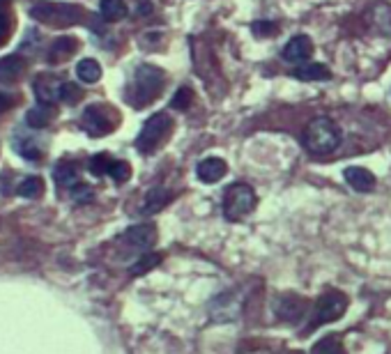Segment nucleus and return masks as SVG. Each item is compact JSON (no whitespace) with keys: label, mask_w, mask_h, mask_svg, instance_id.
<instances>
[{"label":"nucleus","mask_w":391,"mask_h":354,"mask_svg":"<svg viewBox=\"0 0 391 354\" xmlns=\"http://www.w3.org/2000/svg\"><path fill=\"white\" fill-rule=\"evenodd\" d=\"M163 81H166V74H163L159 67L138 65L136 72H134L129 88H127V102H129L134 108L147 106L150 102H154L157 97L161 95Z\"/></svg>","instance_id":"obj_1"},{"label":"nucleus","mask_w":391,"mask_h":354,"mask_svg":"<svg viewBox=\"0 0 391 354\" xmlns=\"http://www.w3.org/2000/svg\"><path fill=\"white\" fill-rule=\"evenodd\" d=\"M302 140H304V147L313 156H327V154H332L338 145H341L343 134H341V127H338L334 120L313 118L311 122L306 124V129L302 134Z\"/></svg>","instance_id":"obj_2"},{"label":"nucleus","mask_w":391,"mask_h":354,"mask_svg":"<svg viewBox=\"0 0 391 354\" xmlns=\"http://www.w3.org/2000/svg\"><path fill=\"white\" fill-rule=\"evenodd\" d=\"M173 131V118L168 113H154L152 118L143 124V129L136 138V150L141 154H152L157 152Z\"/></svg>","instance_id":"obj_3"},{"label":"nucleus","mask_w":391,"mask_h":354,"mask_svg":"<svg viewBox=\"0 0 391 354\" xmlns=\"http://www.w3.org/2000/svg\"><path fill=\"white\" fill-rule=\"evenodd\" d=\"M255 202H258V198H255V191L251 186L244 182H235L223 193V214L228 221H239V218L253 212Z\"/></svg>","instance_id":"obj_4"},{"label":"nucleus","mask_w":391,"mask_h":354,"mask_svg":"<svg viewBox=\"0 0 391 354\" xmlns=\"http://www.w3.org/2000/svg\"><path fill=\"white\" fill-rule=\"evenodd\" d=\"M30 17L51 26H72L81 19V10L74 5H60V3H33Z\"/></svg>","instance_id":"obj_5"},{"label":"nucleus","mask_w":391,"mask_h":354,"mask_svg":"<svg viewBox=\"0 0 391 354\" xmlns=\"http://www.w3.org/2000/svg\"><path fill=\"white\" fill-rule=\"evenodd\" d=\"M348 311V297L338 290H329L325 292L313 306V318H311V329L327 325V322H334L338 318H343V313Z\"/></svg>","instance_id":"obj_6"},{"label":"nucleus","mask_w":391,"mask_h":354,"mask_svg":"<svg viewBox=\"0 0 391 354\" xmlns=\"http://www.w3.org/2000/svg\"><path fill=\"white\" fill-rule=\"evenodd\" d=\"M81 127L90 134V136H106L118 127L115 111H111L104 104H93L83 111L81 115Z\"/></svg>","instance_id":"obj_7"},{"label":"nucleus","mask_w":391,"mask_h":354,"mask_svg":"<svg viewBox=\"0 0 391 354\" xmlns=\"http://www.w3.org/2000/svg\"><path fill=\"white\" fill-rule=\"evenodd\" d=\"M308 311V304L304 297L297 295H281L276 299V315L285 322H299Z\"/></svg>","instance_id":"obj_8"},{"label":"nucleus","mask_w":391,"mask_h":354,"mask_svg":"<svg viewBox=\"0 0 391 354\" xmlns=\"http://www.w3.org/2000/svg\"><path fill=\"white\" fill-rule=\"evenodd\" d=\"M122 239H125V244H129L131 248H136V251H150L157 242V228L152 223L134 225V228L125 232Z\"/></svg>","instance_id":"obj_9"},{"label":"nucleus","mask_w":391,"mask_h":354,"mask_svg":"<svg viewBox=\"0 0 391 354\" xmlns=\"http://www.w3.org/2000/svg\"><path fill=\"white\" fill-rule=\"evenodd\" d=\"M313 54V42L308 35H295L292 40L283 47V60L292 65H304Z\"/></svg>","instance_id":"obj_10"},{"label":"nucleus","mask_w":391,"mask_h":354,"mask_svg":"<svg viewBox=\"0 0 391 354\" xmlns=\"http://www.w3.org/2000/svg\"><path fill=\"white\" fill-rule=\"evenodd\" d=\"M225 172H228V166H225V161L219 159V156H207V159H202L198 166H196V175H198L200 182H205V184L219 182Z\"/></svg>","instance_id":"obj_11"},{"label":"nucleus","mask_w":391,"mask_h":354,"mask_svg":"<svg viewBox=\"0 0 391 354\" xmlns=\"http://www.w3.org/2000/svg\"><path fill=\"white\" fill-rule=\"evenodd\" d=\"M345 182L359 193H368L375 186V175L362 166H350V168H345Z\"/></svg>","instance_id":"obj_12"},{"label":"nucleus","mask_w":391,"mask_h":354,"mask_svg":"<svg viewBox=\"0 0 391 354\" xmlns=\"http://www.w3.org/2000/svg\"><path fill=\"white\" fill-rule=\"evenodd\" d=\"M79 49V40L77 37H58V40L51 44L49 54H47V60L51 65H58V63H65L67 58H72L77 54Z\"/></svg>","instance_id":"obj_13"},{"label":"nucleus","mask_w":391,"mask_h":354,"mask_svg":"<svg viewBox=\"0 0 391 354\" xmlns=\"http://www.w3.org/2000/svg\"><path fill=\"white\" fill-rule=\"evenodd\" d=\"M290 77L297 81H329L332 79V72L322 63H304V65H297L295 70L290 72Z\"/></svg>","instance_id":"obj_14"},{"label":"nucleus","mask_w":391,"mask_h":354,"mask_svg":"<svg viewBox=\"0 0 391 354\" xmlns=\"http://www.w3.org/2000/svg\"><path fill=\"white\" fill-rule=\"evenodd\" d=\"M26 60L21 56L0 58V83H17L26 72Z\"/></svg>","instance_id":"obj_15"},{"label":"nucleus","mask_w":391,"mask_h":354,"mask_svg":"<svg viewBox=\"0 0 391 354\" xmlns=\"http://www.w3.org/2000/svg\"><path fill=\"white\" fill-rule=\"evenodd\" d=\"M56 118V108L51 106V104H37L35 108H30L28 111V115H26V122L30 127H35V129H42V127H47L51 124V120Z\"/></svg>","instance_id":"obj_16"},{"label":"nucleus","mask_w":391,"mask_h":354,"mask_svg":"<svg viewBox=\"0 0 391 354\" xmlns=\"http://www.w3.org/2000/svg\"><path fill=\"white\" fill-rule=\"evenodd\" d=\"M54 177H56V184L58 186H70V189H74V186L79 184V168H77V163L60 161L56 166V170H54Z\"/></svg>","instance_id":"obj_17"},{"label":"nucleus","mask_w":391,"mask_h":354,"mask_svg":"<svg viewBox=\"0 0 391 354\" xmlns=\"http://www.w3.org/2000/svg\"><path fill=\"white\" fill-rule=\"evenodd\" d=\"M99 14H102L104 21H109V24H115V21L125 19V17H127V5H125V0H102Z\"/></svg>","instance_id":"obj_18"},{"label":"nucleus","mask_w":391,"mask_h":354,"mask_svg":"<svg viewBox=\"0 0 391 354\" xmlns=\"http://www.w3.org/2000/svg\"><path fill=\"white\" fill-rule=\"evenodd\" d=\"M168 191L163 189V186H157V189L147 191L145 195V202H143V214H154L159 212V209L168 202Z\"/></svg>","instance_id":"obj_19"},{"label":"nucleus","mask_w":391,"mask_h":354,"mask_svg":"<svg viewBox=\"0 0 391 354\" xmlns=\"http://www.w3.org/2000/svg\"><path fill=\"white\" fill-rule=\"evenodd\" d=\"M77 74H79V79L83 83H97L102 79V67H99L97 60L86 58V60H81V63H79Z\"/></svg>","instance_id":"obj_20"},{"label":"nucleus","mask_w":391,"mask_h":354,"mask_svg":"<svg viewBox=\"0 0 391 354\" xmlns=\"http://www.w3.org/2000/svg\"><path fill=\"white\" fill-rule=\"evenodd\" d=\"M42 193H44V179L37 175H30L19 184V195H24V198H40Z\"/></svg>","instance_id":"obj_21"},{"label":"nucleus","mask_w":391,"mask_h":354,"mask_svg":"<svg viewBox=\"0 0 391 354\" xmlns=\"http://www.w3.org/2000/svg\"><path fill=\"white\" fill-rule=\"evenodd\" d=\"M58 99L65 102V104H79L81 99H83V90H81V86H77V83H60L58 88Z\"/></svg>","instance_id":"obj_22"},{"label":"nucleus","mask_w":391,"mask_h":354,"mask_svg":"<svg viewBox=\"0 0 391 354\" xmlns=\"http://www.w3.org/2000/svg\"><path fill=\"white\" fill-rule=\"evenodd\" d=\"M311 354H345V350H343V345L338 343V338L327 336V338H320V341L313 345Z\"/></svg>","instance_id":"obj_23"},{"label":"nucleus","mask_w":391,"mask_h":354,"mask_svg":"<svg viewBox=\"0 0 391 354\" xmlns=\"http://www.w3.org/2000/svg\"><path fill=\"white\" fill-rule=\"evenodd\" d=\"M159 262H161V255H159V253H150V251H145V253H143V258L136 262V265L131 267V274H134V276H141V274L150 272V269H154L157 265H159Z\"/></svg>","instance_id":"obj_24"},{"label":"nucleus","mask_w":391,"mask_h":354,"mask_svg":"<svg viewBox=\"0 0 391 354\" xmlns=\"http://www.w3.org/2000/svg\"><path fill=\"white\" fill-rule=\"evenodd\" d=\"M109 175H111L113 179H115L118 184H122V182H127V179L131 177V166L127 163V161L113 159L111 168H109Z\"/></svg>","instance_id":"obj_25"},{"label":"nucleus","mask_w":391,"mask_h":354,"mask_svg":"<svg viewBox=\"0 0 391 354\" xmlns=\"http://www.w3.org/2000/svg\"><path fill=\"white\" fill-rule=\"evenodd\" d=\"M191 102H193V90H191V88H186V86H182L175 95H173L170 106H173V108H177V111H186V108H189V104H191Z\"/></svg>","instance_id":"obj_26"},{"label":"nucleus","mask_w":391,"mask_h":354,"mask_svg":"<svg viewBox=\"0 0 391 354\" xmlns=\"http://www.w3.org/2000/svg\"><path fill=\"white\" fill-rule=\"evenodd\" d=\"M111 163H113L111 156L102 152V154H95L93 159H90L88 168H90V172H93V175H109Z\"/></svg>","instance_id":"obj_27"},{"label":"nucleus","mask_w":391,"mask_h":354,"mask_svg":"<svg viewBox=\"0 0 391 354\" xmlns=\"http://www.w3.org/2000/svg\"><path fill=\"white\" fill-rule=\"evenodd\" d=\"M17 150L26 156V159H33V161H40V159H42V152L35 147V143H33V140L21 138V140L17 143Z\"/></svg>","instance_id":"obj_28"},{"label":"nucleus","mask_w":391,"mask_h":354,"mask_svg":"<svg viewBox=\"0 0 391 354\" xmlns=\"http://www.w3.org/2000/svg\"><path fill=\"white\" fill-rule=\"evenodd\" d=\"M251 30H253L255 37H272L279 28H276L274 21H255V24L251 26Z\"/></svg>","instance_id":"obj_29"},{"label":"nucleus","mask_w":391,"mask_h":354,"mask_svg":"<svg viewBox=\"0 0 391 354\" xmlns=\"http://www.w3.org/2000/svg\"><path fill=\"white\" fill-rule=\"evenodd\" d=\"M10 30H12V19L5 10V3H0V44L10 37Z\"/></svg>","instance_id":"obj_30"},{"label":"nucleus","mask_w":391,"mask_h":354,"mask_svg":"<svg viewBox=\"0 0 391 354\" xmlns=\"http://www.w3.org/2000/svg\"><path fill=\"white\" fill-rule=\"evenodd\" d=\"M72 195H74V200H77V202H90V200H93V189H90V186H86V184H77V186H74V189H72Z\"/></svg>","instance_id":"obj_31"},{"label":"nucleus","mask_w":391,"mask_h":354,"mask_svg":"<svg viewBox=\"0 0 391 354\" xmlns=\"http://www.w3.org/2000/svg\"><path fill=\"white\" fill-rule=\"evenodd\" d=\"M12 106H14V99H12V95H5V92H0V113L10 111Z\"/></svg>","instance_id":"obj_32"},{"label":"nucleus","mask_w":391,"mask_h":354,"mask_svg":"<svg viewBox=\"0 0 391 354\" xmlns=\"http://www.w3.org/2000/svg\"><path fill=\"white\" fill-rule=\"evenodd\" d=\"M150 12H152V5H150V3H143L138 7V14H150Z\"/></svg>","instance_id":"obj_33"},{"label":"nucleus","mask_w":391,"mask_h":354,"mask_svg":"<svg viewBox=\"0 0 391 354\" xmlns=\"http://www.w3.org/2000/svg\"><path fill=\"white\" fill-rule=\"evenodd\" d=\"M0 3H7V0H0Z\"/></svg>","instance_id":"obj_34"}]
</instances>
